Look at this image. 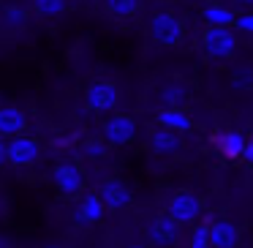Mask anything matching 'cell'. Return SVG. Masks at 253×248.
Masks as SVG:
<instances>
[{
	"label": "cell",
	"instance_id": "cell-1",
	"mask_svg": "<svg viewBox=\"0 0 253 248\" xmlns=\"http://www.w3.org/2000/svg\"><path fill=\"white\" fill-rule=\"evenodd\" d=\"M150 36L161 47H180L185 41V25L177 14L171 11H158L150 19Z\"/></svg>",
	"mask_w": 253,
	"mask_h": 248
},
{
	"label": "cell",
	"instance_id": "cell-2",
	"mask_svg": "<svg viewBox=\"0 0 253 248\" xmlns=\"http://www.w3.org/2000/svg\"><path fill=\"white\" fill-rule=\"evenodd\" d=\"M166 215H169L177 226L193 224V221H199L204 215V204L193 191H177L174 197L166 202Z\"/></svg>",
	"mask_w": 253,
	"mask_h": 248
},
{
	"label": "cell",
	"instance_id": "cell-3",
	"mask_svg": "<svg viewBox=\"0 0 253 248\" xmlns=\"http://www.w3.org/2000/svg\"><path fill=\"white\" fill-rule=\"evenodd\" d=\"M84 101H87V106L93 112L109 115V112H115L117 104H120V90H117V85L109 82V79H95L87 88V93H84Z\"/></svg>",
	"mask_w": 253,
	"mask_h": 248
},
{
	"label": "cell",
	"instance_id": "cell-4",
	"mask_svg": "<svg viewBox=\"0 0 253 248\" xmlns=\"http://www.w3.org/2000/svg\"><path fill=\"white\" fill-rule=\"evenodd\" d=\"M202 47L210 57L226 60L237 52V36L231 33V28H207L202 36Z\"/></svg>",
	"mask_w": 253,
	"mask_h": 248
},
{
	"label": "cell",
	"instance_id": "cell-5",
	"mask_svg": "<svg viewBox=\"0 0 253 248\" xmlns=\"http://www.w3.org/2000/svg\"><path fill=\"white\" fill-rule=\"evenodd\" d=\"M52 183H55L57 194L66 199L77 197V194H82L84 188V172L79 169L77 164H71V161H60V164L52 169Z\"/></svg>",
	"mask_w": 253,
	"mask_h": 248
},
{
	"label": "cell",
	"instance_id": "cell-6",
	"mask_svg": "<svg viewBox=\"0 0 253 248\" xmlns=\"http://www.w3.org/2000/svg\"><path fill=\"white\" fill-rule=\"evenodd\" d=\"M41 155V145L33 137H14L11 142H6V164L11 166H30L36 164Z\"/></svg>",
	"mask_w": 253,
	"mask_h": 248
},
{
	"label": "cell",
	"instance_id": "cell-7",
	"mask_svg": "<svg viewBox=\"0 0 253 248\" xmlns=\"http://www.w3.org/2000/svg\"><path fill=\"white\" fill-rule=\"evenodd\" d=\"M98 199L106 210H123L131 204L133 194H131L126 180H120V177H106L98 186Z\"/></svg>",
	"mask_w": 253,
	"mask_h": 248
},
{
	"label": "cell",
	"instance_id": "cell-8",
	"mask_svg": "<svg viewBox=\"0 0 253 248\" xmlns=\"http://www.w3.org/2000/svg\"><path fill=\"white\" fill-rule=\"evenodd\" d=\"M136 137V120L131 115H109L104 123V142L123 148V145L133 142Z\"/></svg>",
	"mask_w": 253,
	"mask_h": 248
},
{
	"label": "cell",
	"instance_id": "cell-9",
	"mask_svg": "<svg viewBox=\"0 0 253 248\" xmlns=\"http://www.w3.org/2000/svg\"><path fill=\"white\" fill-rule=\"evenodd\" d=\"M210 229V248H237L240 246V226L226 218H215Z\"/></svg>",
	"mask_w": 253,
	"mask_h": 248
},
{
	"label": "cell",
	"instance_id": "cell-10",
	"mask_svg": "<svg viewBox=\"0 0 253 248\" xmlns=\"http://www.w3.org/2000/svg\"><path fill=\"white\" fill-rule=\"evenodd\" d=\"M28 128V115L19 106H0V137H22Z\"/></svg>",
	"mask_w": 253,
	"mask_h": 248
},
{
	"label": "cell",
	"instance_id": "cell-11",
	"mask_svg": "<svg viewBox=\"0 0 253 248\" xmlns=\"http://www.w3.org/2000/svg\"><path fill=\"white\" fill-rule=\"evenodd\" d=\"M147 235L150 240H153V246H169V243L177 240V235H180V226L174 224V221L169 218V215H158V218L150 221L147 226Z\"/></svg>",
	"mask_w": 253,
	"mask_h": 248
},
{
	"label": "cell",
	"instance_id": "cell-12",
	"mask_svg": "<svg viewBox=\"0 0 253 248\" xmlns=\"http://www.w3.org/2000/svg\"><path fill=\"white\" fill-rule=\"evenodd\" d=\"M161 101L166 104V109H182V106L188 104V99H191V90H188V85L182 82V79H169V82H164V88H161Z\"/></svg>",
	"mask_w": 253,
	"mask_h": 248
},
{
	"label": "cell",
	"instance_id": "cell-13",
	"mask_svg": "<svg viewBox=\"0 0 253 248\" xmlns=\"http://www.w3.org/2000/svg\"><path fill=\"white\" fill-rule=\"evenodd\" d=\"M150 148H153V153H158V155H174V153H180L182 139H180V134L158 126L153 134H150Z\"/></svg>",
	"mask_w": 253,
	"mask_h": 248
},
{
	"label": "cell",
	"instance_id": "cell-14",
	"mask_svg": "<svg viewBox=\"0 0 253 248\" xmlns=\"http://www.w3.org/2000/svg\"><path fill=\"white\" fill-rule=\"evenodd\" d=\"M106 207L101 204L98 194H87V197L82 199V202L77 204V213H74V218L79 221V224H98L101 218H104Z\"/></svg>",
	"mask_w": 253,
	"mask_h": 248
},
{
	"label": "cell",
	"instance_id": "cell-15",
	"mask_svg": "<svg viewBox=\"0 0 253 248\" xmlns=\"http://www.w3.org/2000/svg\"><path fill=\"white\" fill-rule=\"evenodd\" d=\"M155 120H158L161 128H169V131H174V134H185L193 128V120L185 109H161Z\"/></svg>",
	"mask_w": 253,
	"mask_h": 248
},
{
	"label": "cell",
	"instance_id": "cell-16",
	"mask_svg": "<svg viewBox=\"0 0 253 248\" xmlns=\"http://www.w3.org/2000/svg\"><path fill=\"white\" fill-rule=\"evenodd\" d=\"M245 142H248V139L242 137L240 131H223V134H218V139H215L218 150L226 155V158H242Z\"/></svg>",
	"mask_w": 253,
	"mask_h": 248
},
{
	"label": "cell",
	"instance_id": "cell-17",
	"mask_svg": "<svg viewBox=\"0 0 253 248\" xmlns=\"http://www.w3.org/2000/svg\"><path fill=\"white\" fill-rule=\"evenodd\" d=\"M204 22H207V28H231L237 19L234 11H229L226 6H218V3H210V6H204L202 11Z\"/></svg>",
	"mask_w": 253,
	"mask_h": 248
},
{
	"label": "cell",
	"instance_id": "cell-18",
	"mask_svg": "<svg viewBox=\"0 0 253 248\" xmlns=\"http://www.w3.org/2000/svg\"><path fill=\"white\" fill-rule=\"evenodd\" d=\"M104 6L112 17L126 19V17H133V14L142 8V0H104Z\"/></svg>",
	"mask_w": 253,
	"mask_h": 248
},
{
	"label": "cell",
	"instance_id": "cell-19",
	"mask_svg": "<svg viewBox=\"0 0 253 248\" xmlns=\"http://www.w3.org/2000/svg\"><path fill=\"white\" fill-rule=\"evenodd\" d=\"M0 22L6 25V28H11V30H19V28L28 25V11L19 8V6H6L3 11H0Z\"/></svg>",
	"mask_w": 253,
	"mask_h": 248
},
{
	"label": "cell",
	"instance_id": "cell-20",
	"mask_svg": "<svg viewBox=\"0 0 253 248\" xmlns=\"http://www.w3.org/2000/svg\"><path fill=\"white\" fill-rule=\"evenodd\" d=\"M68 8V0H33V11L41 17H57Z\"/></svg>",
	"mask_w": 253,
	"mask_h": 248
},
{
	"label": "cell",
	"instance_id": "cell-21",
	"mask_svg": "<svg viewBox=\"0 0 253 248\" xmlns=\"http://www.w3.org/2000/svg\"><path fill=\"white\" fill-rule=\"evenodd\" d=\"M106 153V142L104 139H87V142L82 145V155L84 158H104Z\"/></svg>",
	"mask_w": 253,
	"mask_h": 248
},
{
	"label": "cell",
	"instance_id": "cell-22",
	"mask_svg": "<svg viewBox=\"0 0 253 248\" xmlns=\"http://www.w3.org/2000/svg\"><path fill=\"white\" fill-rule=\"evenodd\" d=\"M231 85H234V88H240V90L251 88V85H253V71L248 66L234 68V71H231Z\"/></svg>",
	"mask_w": 253,
	"mask_h": 248
},
{
	"label": "cell",
	"instance_id": "cell-23",
	"mask_svg": "<svg viewBox=\"0 0 253 248\" xmlns=\"http://www.w3.org/2000/svg\"><path fill=\"white\" fill-rule=\"evenodd\" d=\"M191 248H210V229L204 224H199L191 235Z\"/></svg>",
	"mask_w": 253,
	"mask_h": 248
},
{
	"label": "cell",
	"instance_id": "cell-24",
	"mask_svg": "<svg viewBox=\"0 0 253 248\" xmlns=\"http://www.w3.org/2000/svg\"><path fill=\"white\" fill-rule=\"evenodd\" d=\"M234 28L242 30V33H253V14H240L234 19Z\"/></svg>",
	"mask_w": 253,
	"mask_h": 248
},
{
	"label": "cell",
	"instance_id": "cell-25",
	"mask_svg": "<svg viewBox=\"0 0 253 248\" xmlns=\"http://www.w3.org/2000/svg\"><path fill=\"white\" fill-rule=\"evenodd\" d=\"M242 161L253 166V139H248V142H245V150H242Z\"/></svg>",
	"mask_w": 253,
	"mask_h": 248
},
{
	"label": "cell",
	"instance_id": "cell-26",
	"mask_svg": "<svg viewBox=\"0 0 253 248\" xmlns=\"http://www.w3.org/2000/svg\"><path fill=\"white\" fill-rule=\"evenodd\" d=\"M6 164V142H3V139H0V166Z\"/></svg>",
	"mask_w": 253,
	"mask_h": 248
},
{
	"label": "cell",
	"instance_id": "cell-27",
	"mask_svg": "<svg viewBox=\"0 0 253 248\" xmlns=\"http://www.w3.org/2000/svg\"><path fill=\"white\" fill-rule=\"evenodd\" d=\"M240 6H253V0H237Z\"/></svg>",
	"mask_w": 253,
	"mask_h": 248
},
{
	"label": "cell",
	"instance_id": "cell-28",
	"mask_svg": "<svg viewBox=\"0 0 253 248\" xmlns=\"http://www.w3.org/2000/svg\"><path fill=\"white\" fill-rule=\"evenodd\" d=\"M0 248H11V246H8V243H6V240H0Z\"/></svg>",
	"mask_w": 253,
	"mask_h": 248
},
{
	"label": "cell",
	"instance_id": "cell-29",
	"mask_svg": "<svg viewBox=\"0 0 253 248\" xmlns=\"http://www.w3.org/2000/svg\"><path fill=\"white\" fill-rule=\"evenodd\" d=\"M128 248H147V246H128Z\"/></svg>",
	"mask_w": 253,
	"mask_h": 248
},
{
	"label": "cell",
	"instance_id": "cell-30",
	"mask_svg": "<svg viewBox=\"0 0 253 248\" xmlns=\"http://www.w3.org/2000/svg\"><path fill=\"white\" fill-rule=\"evenodd\" d=\"M44 248H57V246H44Z\"/></svg>",
	"mask_w": 253,
	"mask_h": 248
}]
</instances>
